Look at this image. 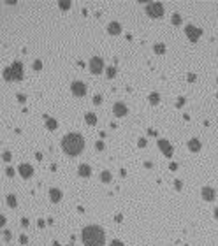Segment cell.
<instances>
[{"label": "cell", "instance_id": "1", "mask_svg": "<svg viewBox=\"0 0 218 246\" xmlns=\"http://www.w3.org/2000/svg\"><path fill=\"white\" fill-rule=\"evenodd\" d=\"M81 239L84 246H104L106 232L99 225H86L81 232Z\"/></svg>", "mask_w": 218, "mask_h": 246}, {"label": "cell", "instance_id": "2", "mask_svg": "<svg viewBox=\"0 0 218 246\" xmlns=\"http://www.w3.org/2000/svg\"><path fill=\"white\" fill-rule=\"evenodd\" d=\"M84 148V139L83 135L78 132H70L67 134L63 139H62V150L67 153L69 156H78Z\"/></svg>", "mask_w": 218, "mask_h": 246}, {"label": "cell", "instance_id": "3", "mask_svg": "<svg viewBox=\"0 0 218 246\" xmlns=\"http://www.w3.org/2000/svg\"><path fill=\"white\" fill-rule=\"evenodd\" d=\"M4 79L5 81H21L23 79V65H21V62H14L11 67L4 69Z\"/></svg>", "mask_w": 218, "mask_h": 246}, {"label": "cell", "instance_id": "4", "mask_svg": "<svg viewBox=\"0 0 218 246\" xmlns=\"http://www.w3.org/2000/svg\"><path fill=\"white\" fill-rule=\"evenodd\" d=\"M146 14L150 18H162L164 16V5L160 2H153V4H146Z\"/></svg>", "mask_w": 218, "mask_h": 246}, {"label": "cell", "instance_id": "5", "mask_svg": "<svg viewBox=\"0 0 218 246\" xmlns=\"http://www.w3.org/2000/svg\"><path fill=\"white\" fill-rule=\"evenodd\" d=\"M185 34H186V37L190 39L192 42H197L199 37L202 35V30L197 28V26H194V25H186L185 26Z\"/></svg>", "mask_w": 218, "mask_h": 246}, {"label": "cell", "instance_id": "6", "mask_svg": "<svg viewBox=\"0 0 218 246\" xmlns=\"http://www.w3.org/2000/svg\"><path fill=\"white\" fill-rule=\"evenodd\" d=\"M102 70H104V62H102V58H100V57L90 58V72H93V74H100Z\"/></svg>", "mask_w": 218, "mask_h": 246}, {"label": "cell", "instance_id": "7", "mask_svg": "<svg viewBox=\"0 0 218 246\" xmlns=\"http://www.w3.org/2000/svg\"><path fill=\"white\" fill-rule=\"evenodd\" d=\"M70 90H72V95H76V97H84L86 95V84L81 81H74L70 84Z\"/></svg>", "mask_w": 218, "mask_h": 246}, {"label": "cell", "instance_id": "8", "mask_svg": "<svg viewBox=\"0 0 218 246\" xmlns=\"http://www.w3.org/2000/svg\"><path fill=\"white\" fill-rule=\"evenodd\" d=\"M159 148H160V151L164 153L167 158L172 156V151H174V150H172V144H171L167 139H159Z\"/></svg>", "mask_w": 218, "mask_h": 246}, {"label": "cell", "instance_id": "9", "mask_svg": "<svg viewBox=\"0 0 218 246\" xmlns=\"http://www.w3.org/2000/svg\"><path fill=\"white\" fill-rule=\"evenodd\" d=\"M18 172H20L21 178L28 179V178H32V176H34V167H32L30 164H21L20 167H18Z\"/></svg>", "mask_w": 218, "mask_h": 246}, {"label": "cell", "instance_id": "10", "mask_svg": "<svg viewBox=\"0 0 218 246\" xmlns=\"http://www.w3.org/2000/svg\"><path fill=\"white\" fill-rule=\"evenodd\" d=\"M200 195H202V199L208 200V202H213V200L217 199V192L211 188V187H204L202 192H200Z\"/></svg>", "mask_w": 218, "mask_h": 246}, {"label": "cell", "instance_id": "11", "mask_svg": "<svg viewBox=\"0 0 218 246\" xmlns=\"http://www.w3.org/2000/svg\"><path fill=\"white\" fill-rule=\"evenodd\" d=\"M113 113H115V116L121 118V116H125V114L128 113V109H127V106H125L123 102H116L115 107H113Z\"/></svg>", "mask_w": 218, "mask_h": 246}, {"label": "cell", "instance_id": "12", "mask_svg": "<svg viewBox=\"0 0 218 246\" xmlns=\"http://www.w3.org/2000/svg\"><path fill=\"white\" fill-rule=\"evenodd\" d=\"M107 32H109L111 35H120V32H121V25H120L118 21H111V23L107 25Z\"/></svg>", "mask_w": 218, "mask_h": 246}, {"label": "cell", "instance_id": "13", "mask_svg": "<svg viewBox=\"0 0 218 246\" xmlns=\"http://www.w3.org/2000/svg\"><path fill=\"white\" fill-rule=\"evenodd\" d=\"M78 174H79L81 178H90V176H92V167H90L88 164H81L79 169H78Z\"/></svg>", "mask_w": 218, "mask_h": 246}, {"label": "cell", "instance_id": "14", "mask_svg": "<svg viewBox=\"0 0 218 246\" xmlns=\"http://www.w3.org/2000/svg\"><path fill=\"white\" fill-rule=\"evenodd\" d=\"M200 148H202V144H200L199 139H190V141H188V150H190V151L197 153V151H200Z\"/></svg>", "mask_w": 218, "mask_h": 246}, {"label": "cell", "instance_id": "15", "mask_svg": "<svg viewBox=\"0 0 218 246\" xmlns=\"http://www.w3.org/2000/svg\"><path fill=\"white\" fill-rule=\"evenodd\" d=\"M49 199H51V202H60L62 200V190L51 188L49 190Z\"/></svg>", "mask_w": 218, "mask_h": 246}, {"label": "cell", "instance_id": "16", "mask_svg": "<svg viewBox=\"0 0 218 246\" xmlns=\"http://www.w3.org/2000/svg\"><path fill=\"white\" fill-rule=\"evenodd\" d=\"M84 120H86L88 125H95V123H97V116H95V113H86L84 114Z\"/></svg>", "mask_w": 218, "mask_h": 246}, {"label": "cell", "instance_id": "17", "mask_svg": "<svg viewBox=\"0 0 218 246\" xmlns=\"http://www.w3.org/2000/svg\"><path fill=\"white\" fill-rule=\"evenodd\" d=\"M46 127H48L49 130H55V129L58 127V123H57V120H53V118H48V116H46Z\"/></svg>", "mask_w": 218, "mask_h": 246}, {"label": "cell", "instance_id": "18", "mask_svg": "<svg viewBox=\"0 0 218 246\" xmlns=\"http://www.w3.org/2000/svg\"><path fill=\"white\" fill-rule=\"evenodd\" d=\"M159 102H160V95L157 93V92L150 93V104H151V106H157Z\"/></svg>", "mask_w": 218, "mask_h": 246}, {"label": "cell", "instance_id": "19", "mask_svg": "<svg viewBox=\"0 0 218 246\" xmlns=\"http://www.w3.org/2000/svg\"><path fill=\"white\" fill-rule=\"evenodd\" d=\"M100 179H102L104 183H109V181L113 179V178H111V172H109V170H102V172H100Z\"/></svg>", "mask_w": 218, "mask_h": 246}, {"label": "cell", "instance_id": "20", "mask_svg": "<svg viewBox=\"0 0 218 246\" xmlns=\"http://www.w3.org/2000/svg\"><path fill=\"white\" fill-rule=\"evenodd\" d=\"M7 204H9V208H16V206H18L16 197H14V195H7Z\"/></svg>", "mask_w": 218, "mask_h": 246}, {"label": "cell", "instance_id": "21", "mask_svg": "<svg viewBox=\"0 0 218 246\" xmlns=\"http://www.w3.org/2000/svg\"><path fill=\"white\" fill-rule=\"evenodd\" d=\"M153 49H155L157 55H164V53H165V46H164V44H159V42L153 46Z\"/></svg>", "mask_w": 218, "mask_h": 246}, {"label": "cell", "instance_id": "22", "mask_svg": "<svg viewBox=\"0 0 218 246\" xmlns=\"http://www.w3.org/2000/svg\"><path fill=\"white\" fill-rule=\"evenodd\" d=\"M106 74H107L109 79H113V77L116 76V69H115V67H107V69H106Z\"/></svg>", "mask_w": 218, "mask_h": 246}, {"label": "cell", "instance_id": "23", "mask_svg": "<svg viewBox=\"0 0 218 246\" xmlns=\"http://www.w3.org/2000/svg\"><path fill=\"white\" fill-rule=\"evenodd\" d=\"M171 21H172L174 25H179V23H181V16H179V14H172V18H171Z\"/></svg>", "mask_w": 218, "mask_h": 246}, {"label": "cell", "instance_id": "24", "mask_svg": "<svg viewBox=\"0 0 218 246\" xmlns=\"http://www.w3.org/2000/svg\"><path fill=\"white\" fill-rule=\"evenodd\" d=\"M58 5H60V9H69V7H70V2H62V0H60Z\"/></svg>", "mask_w": 218, "mask_h": 246}, {"label": "cell", "instance_id": "25", "mask_svg": "<svg viewBox=\"0 0 218 246\" xmlns=\"http://www.w3.org/2000/svg\"><path fill=\"white\" fill-rule=\"evenodd\" d=\"M32 67H34L35 70H40V69H42V63H40V60H37V62H34V65H32Z\"/></svg>", "mask_w": 218, "mask_h": 246}, {"label": "cell", "instance_id": "26", "mask_svg": "<svg viewBox=\"0 0 218 246\" xmlns=\"http://www.w3.org/2000/svg\"><path fill=\"white\" fill-rule=\"evenodd\" d=\"M2 158H4V162H11V153L5 151L4 155H2Z\"/></svg>", "mask_w": 218, "mask_h": 246}, {"label": "cell", "instance_id": "27", "mask_svg": "<svg viewBox=\"0 0 218 246\" xmlns=\"http://www.w3.org/2000/svg\"><path fill=\"white\" fill-rule=\"evenodd\" d=\"M5 172H7V176H9V178H12V176H14V169H12V167H7V169H5Z\"/></svg>", "mask_w": 218, "mask_h": 246}, {"label": "cell", "instance_id": "28", "mask_svg": "<svg viewBox=\"0 0 218 246\" xmlns=\"http://www.w3.org/2000/svg\"><path fill=\"white\" fill-rule=\"evenodd\" d=\"M137 144H139V148H144V146H146V139H144V137H141Z\"/></svg>", "mask_w": 218, "mask_h": 246}, {"label": "cell", "instance_id": "29", "mask_svg": "<svg viewBox=\"0 0 218 246\" xmlns=\"http://www.w3.org/2000/svg\"><path fill=\"white\" fill-rule=\"evenodd\" d=\"M111 246H123V243L118 241V239H113V241H111Z\"/></svg>", "mask_w": 218, "mask_h": 246}, {"label": "cell", "instance_id": "30", "mask_svg": "<svg viewBox=\"0 0 218 246\" xmlns=\"http://www.w3.org/2000/svg\"><path fill=\"white\" fill-rule=\"evenodd\" d=\"M93 102H95V104H100V102H102V95H95V97H93Z\"/></svg>", "mask_w": 218, "mask_h": 246}, {"label": "cell", "instance_id": "31", "mask_svg": "<svg viewBox=\"0 0 218 246\" xmlns=\"http://www.w3.org/2000/svg\"><path fill=\"white\" fill-rule=\"evenodd\" d=\"M4 239H5V241H11V232H9V230L4 232Z\"/></svg>", "mask_w": 218, "mask_h": 246}, {"label": "cell", "instance_id": "32", "mask_svg": "<svg viewBox=\"0 0 218 246\" xmlns=\"http://www.w3.org/2000/svg\"><path fill=\"white\" fill-rule=\"evenodd\" d=\"M95 148H97L99 151H102V150H104V142H102V141H99V142L95 144Z\"/></svg>", "mask_w": 218, "mask_h": 246}, {"label": "cell", "instance_id": "33", "mask_svg": "<svg viewBox=\"0 0 218 246\" xmlns=\"http://www.w3.org/2000/svg\"><path fill=\"white\" fill-rule=\"evenodd\" d=\"M174 187H176V190H181V187H183V183H181L179 179H176V181H174Z\"/></svg>", "mask_w": 218, "mask_h": 246}, {"label": "cell", "instance_id": "34", "mask_svg": "<svg viewBox=\"0 0 218 246\" xmlns=\"http://www.w3.org/2000/svg\"><path fill=\"white\" fill-rule=\"evenodd\" d=\"M183 104H185V98L181 97V98H179V100H178V107H183Z\"/></svg>", "mask_w": 218, "mask_h": 246}, {"label": "cell", "instance_id": "35", "mask_svg": "<svg viewBox=\"0 0 218 246\" xmlns=\"http://www.w3.org/2000/svg\"><path fill=\"white\" fill-rule=\"evenodd\" d=\"M121 220H123V216H121V214H116V216H115V222H121Z\"/></svg>", "mask_w": 218, "mask_h": 246}, {"label": "cell", "instance_id": "36", "mask_svg": "<svg viewBox=\"0 0 218 246\" xmlns=\"http://www.w3.org/2000/svg\"><path fill=\"white\" fill-rule=\"evenodd\" d=\"M169 167H171V170H176V169H178V164H174V162H172Z\"/></svg>", "mask_w": 218, "mask_h": 246}, {"label": "cell", "instance_id": "37", "mask_svg": "<svg viewBox=\"0 0 218 246\" xmlns=\"http://www.w3.org/2000/svg\"><path fill=\"white\" fill-rule=\"evenodd\" d=\"M20 241H21V243H23V245H25V243H26L28 239H26V236H20Z\"/></svg>", "mask_w": 218, "mask_h": 246}, {"label": "cell", "instance_id": "38", "mask_svg": "<svg viewBox=\"0 0 218 246\" xmlns=\"http://www.w3.org/2000/svg\"><path fill=\"white\" fill-rule=\"evenodd\" d=\"M188 81H192V83H194V81H195V74H188Z\"/></svg>", "mask_w": 218, "mask_h": 246}, {"label": "cell", "instance_id": "39", "mask_svg": "<svg viewBox=\"0 0 218 246\" xmlns=\"http://www.w3.org/2000/svg\"><path fill=\"white\" fill-rule=\"evenodd\" d=\"M37 225H39V227L42 228L44 225H46V222H44V220H39V222H37Z\"/></svg>", "mask_w": 218, "mask_h": 246}, {"label": "cell", "instance_id": "40", "mask_svg": "<svg viewBox=\"0 0 218 246\" xmlns=\"http://www.w3.org/2000/svg\"><path fill=\"white\" fill-rule=\"evenodd\" d=\"M21 223H23V227H28V220H26V218H23Z\"/></svg>", "mask_w": 218, "mask_h": 246}, {"label": "cell", "instance_id": "41", "mask_svg": "<svg viewBox=\"0 0 218 246\" xmlns=\"http://www.w3.org/2000/svg\"><path fill=\"white\" fill-rule=\"evenodd\" d=\"M18 100H20V102H25V95H18Z\"/></svg>", "mask_w": 218, "mask_h": 246}, {"label": "cell", "instance_id": "42", "mask_svg": "<svg viewBox=\"0 0 218 246\" xmlns=\"http://www.w3.org/2000/svg\"><path fill=\"white\" fill-rule=\"evenodd\" d=\"M215 218L218 220V208H215Z\"/></svg>", "mask_w": 218, "mask_h": 246}, {"label": "cell", "instance_id": "43", "mask_svg": "<svg viewBox=\"0 0 218 246\" xmlns=\"http://www.w3.org/2000/svg\"><path fill=\"white\" fill-rule=\"evenodd\" d=\"M53 246H60V243H58V241H55V243H53Z\"/></svg>", "mask_w": 218, "mask_h": 246}]
</instances>
